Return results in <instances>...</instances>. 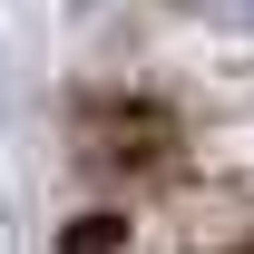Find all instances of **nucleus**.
I'll list each match as a JSON object with an SVG mask.
<instances>
[{
  "mask_svg": "<svg viewBox=\"0 0 254 254\" xmlns=\"http://www.w3.org/2000/svg\"><path fill=\"white\" fill-rule=\"evenodd\" d=\"M195 10H205L215 30H245V39H254V0H195Z\"/></svg>",
  "mask_w": 254,
  "mask_h": 254,
  "instance_id": "nucleus-1",
  "label": "nucleus"
}]
</instances>
